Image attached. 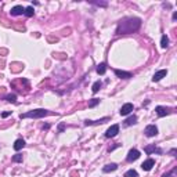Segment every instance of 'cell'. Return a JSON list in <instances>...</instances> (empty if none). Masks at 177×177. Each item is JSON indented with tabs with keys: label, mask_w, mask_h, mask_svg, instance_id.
<instances>
[{
	"label": "cell",
	"mask_w": 177,
	"mask_h": 177,
	"mask_svg": "<svg viewBox=\"0 0 177 177\" xmlns=\"http://www.w3.org/2000/svg\"><path fill=\"white\" fill-rule=\"evenodd\" d=\"M11 115V112H3L1 114V118H7V116H10Z\"/></svg>",
	"instance_id": "obj_25"
},
{
	"label": "cell",
	"mask_w": 177,
	"mask_h": 177,
	"mask_svg": "<svg viewBox=\"0 0 177 177\" xmlns=\"http://www.w3.org/2000/svg\"><path fill=\"white\" fill-rule=\"evenodd\" d=\"M167 75V71L166 69H161V71H158V72L154 75V78H152V82H159L162 78H165Z\"/></svg>",
	"instance_id": "obj_8"
},
{
	"label": "cell",
	"mask_w": 177,
	"mask_h": 177,
	"mask_svg": "<svg viewBox=\"0 0 177 177\" xmlns=\"http://www.w3.org/2000/svg\"><path fill=\"white\" fill-rule=\"evenodd\" d=\"M141 25L140 18H126L123 21H120L118 24V29L116 33L118 35H127V33H133L134 31H137Z\"/></svg>",
	"instance_id": "obj_1"
},
{
	"label": "cell",
	"mask_w": 177,
	"mask_h": 177,
	"mask_svg": "<svg viewBox=\"0 0 177 177\" xmlns=\"http://www.w3.org/2000/svg\"><path fill=\"white\" fill-rule=\"evenodd\" d=\"M145 152H147V154H151V152H158V154H162V150L156 148L155 145H152V147H147V148H145Z\"/></svg>",
	"instance_id": "obj_17"
},
{
	"label": "cell",
	"mask_w": 177,
	"mask_h": 177,
	"mask_svg": "<svg viewBox=\"0 0 177 177\" xmlns=\"http://www.w3.org/2000/svg\"><path fill=\"white\" fill-rule=\"evenodd\" d=\"M64 129H65V126H64V123H61V125L58 126V130H60V131H63Z\"/></svg>",
	"instance_id": "obj_26"
},
{
	"label": "cell",
	"mask_w": 177,
	"mask_h": 177,
	"mask_svg": "<svg viewBox=\"0 0 177 177\" xmlns=\"http://www.w3.org/2000/svg\"><path fill=\"white\" fill-rule=\"evenodd\" d=\"M161 46L165 48V47H167L169 46V37L166 36V35H163L162 36V40H161Z\"/></svg>",
	"instance_id": "obj_18"
},
{
	"label": "cell",
	"mask_w": 177,
	"mask_h": 177,
	"mask_svg": "<svg viewBox=\"0 0 177 177\" xmlns=\"http://www.w3.org/2000/svg\"><path fill=\"white\" fill-rule=\"evenodd\" d=\"M118 133H119V126H118V125H112L108 130L105 131V137H107V138H112V137H115Z\"/></svg>",
	"instance_id": "obj_3"
},
{
	"label": "cell",
	"mask_w": 177,
	"mask_h": 177,
	"mask_svg": "<svg viewBox=\"0 0 177 177\" xmlns=\"http://www.w3.org/2000/svg\"><path fill=\"white\" fill-rule=\"evenodd\" d=\"M48 115V111L47 110H33V111H29L26 114H21V119H25V118H33V119H39V118H43Z\"/></svg>",
	"instance_id": "obj_2"
},
{
	"label": "cell",
	"mask_w": 177,
	"mask_h": 177,
	"mask_svg": "<svg viewBox=\"0 0 177 177\" xmlns=\"http://www.w3.org/2000/svg\"><path fill=\"white\" fill-rule=\"evenodd\" d=\"M115 75L120 79H130L131 78L130 72H125V71H120V69H115Z\"/></svg>",
	"instance_id": "obj_9"
},
{
	"label": "cell",
	"mask_w": 177,
	"mask_h": 177,
	"mask_svg": "<svg viewBox=\"0 0 177 177\" xmlns=\"http://www.w3.org/2000/svg\"><path fill=\"white\" fill-rule=\"evenodd\" d=\"M169 174H170V173H165V174H163L162 177H169Z\"/></svg>",
	"instance_id": "obj_27"
},
{
	"label": "cell",
	"mask_w": 177,
	"mask_h": 177,
	"mask_svg": "<svg viewBox=\"0 0 177 177\" xmlns=\"http://www.w3.org/2000/svg\"><path fill=\"white\" fill-rule=\"evenodd\" d=\"M6 100H7V101H10V103H15V101H17V96H15V94H8V96L6 97Z\"/></svg>",
	"instance_id": "obj_22"
},
{
	"label": "cell",
	"mask_w": 177,
	"mask_h": 177,
	"mask_svg": "<svg viewBox=\"0 0 177 177\" xmlns=\"http://www.w3.org/2000/svg\"><path fill=\"white\" fill-rule=\"evenodd\" d=\"M10 13H11V15H21V14L25 13V8H24L22 6H15V7L11 8Z\"/></svg>",
	"instance_id": "obj_10"
},
{
	"label": "cell",
	"mask_w": 177,
	"mask_h": 177,
	"mask_svg": "<svg viewBox=\"0 0 177 177\" xmlns=\"http://www.w3.org/2000/svg\"><path fill=\"white\" fill-rule=\"evenodd\" d=\"M133 111V104H130V103H127V104H125L122 108H120L119 114L122 115V116H126V115H129Z\"/></svg>",
	"instance_id": "obj_6"
},
{
	"label": "cell",
	"mask_w": 177,
	"mask_h": 177,
	"mask_svg": "<svg viewBox=\"0 0 177 177\" xmlns=\"http://www.w3.org/2000/svg\"><path fill=\"white\" fill-rule=\"evenodd\" d=\"M116 169H118V165H116V163H110V165H105V166L103 167V172L110 173V172H115Z\"/></svg>",
	"instance_id": "obj_12"
},
{
	"label": "cell",
	"mask_w": 177,
	"mask_h": 177,
	"mask_svg": "<svg viewBox=\"0 0 177 177\" xmlns=\"http://www.w3.org/2000/svg\"><path fill=\"white\" fill-rule=\"evenodd\" d=\"M155 166V161L154 159H147L145 162H143V165H141V167H143V170H145V172H148V170H151L152 167Z\"/></svg>",
	"instance_id": "obj_7"
},
{
	"label": "cell",
	"mask_w": 177,
	"mask_h": 177,
	"mask_svg": "<svg viewBox=\"0 0 177 177\" xmlns=\"http://www.w3.org/2000/svg\"><path fill=\"white\" fill-rule=\"evenodd\" d=\"M155 111H156V114H158V116H161V118L170 114V111L167 110V108H165V107H156Z\"/></svg>",
	"instance_id": "obj_11"
},
{
	"label": "cell",
	"mask_w": 177,
	"mask_h": 177,
	"mask_svg": "<svg viewBox=\"0 0 177 177\" xmlns=\"http://www.w3.org/2000/svg\"><path fill=\"white\" fill-rule=\"evenodd\" d=\"M144 133H145L147 137H155V136L158 134V127H156L155 125H148L145 127Z\"/></svg>",
	"instance_id": "obj_4"
},
{
	"label": "cell",
	"mask_w": 177,
	"mask_h": 177,
	"mask_svg": "<svg viewBox=\"0 0 177 177\" xmlns=\"http://www.w3.org/2000/svg\"><path fill=\"white\" fill-rule=\"evenodd\" d=\"M105 71H107V64L101 63L98 67H97V73H98V75H104Z\"/></svg>",
	"instance_id": "obj_15"
},
{
	"label": "cell",
	"mask_w": 177,
	"mask_h": 177,
	"mask_svg": "<svg viewBox=\"0 0 177 177\" xmlns=\"http://www.w3.org/2000/svg\"><path fill=\"white\" fill-rule=\"evenodd\" d=\"M125 177H138V174H137V172L136 170H127V172L125 173Z\"/></svg>",
	"instance_id": "obj_20"
},
{
	"label": "cell",
	"mask_w": 177,
	"mask_h": 177,
	"mask_svg": "<svg viewBox=\"0 0 177 177\" xmlns=\"http://www.w3.org/2000/svg\"><path fill=\"white\" fill-rule=\"evenodd\" d=\"M25 147V140H22V138H18V140L14 143V150L15 151H20V150H22Z\"/></svg>",
	"instance_id": "obj_13"
},
{
	"label": "cell",
	"mask_w": 177,
	"mask_h": 177,
	"mask_svg": "<svg viewBox=\"0 0 177 177\" xmlns=\"http://www.w3.org/2000/svg\"><path fill=\"white\" fill-rule=\"evenodd\" d=\"M108 119H110V118H103V119H100V120H86V122H84V125H86V126L100 125V123H104V122H107Z\"/></svg>",
	"instance_id": "obj_14"
},
{
	"label": "cell",
	"mask_w": 177,
	"mask_h": 177,
	"mask_svg": "<svg viewBox=\"0 0 177 177\" xmlns=\"http://www.w3.org/2000/svg\"><path fill=\"white\" fill-rule=\"evenodd\" d=\"M97 104H100V100L98 98H93L90 103H88V107H90V108H93V107H96Z\"/></svg>",
	"instance_id": "obj_23"
},
{
	"label": "cell",
	"mask_w": 177,
	"mask_h": 177,
	"mask_svg": "<svg viewBox=\"0 0 177 177\" xmlns=\"http://www.w3.org/2000/svg\"><path fill=\"white\" fill-rule=\"evenodd\" d=\"M134 123H137V116H130V118H127V119L125 120V125L126 126H131V125H134Z\"/></svg>",
	"instance_id": "obj_16"
},
{
	"label": "cell",
	"mask_w": 177,
	"mask_h": 177,
	"mask_svg": "<svg viewBox=\"0 0 177 177\" xmlns=\"http://www.w3.org/2000/svg\"><path fill=\"white\" fill-rule=\"evenodd\" d=\"M100 87H101V82H96V83L93 84V87H91V91H93V93H97V91H98L100 90Z\"/></svg>",
	"instance_id": "obj_21"
},
{
	"label": "cell",
	"mask_w": 177,
	"mask_h": 177,
	"mask_svg": "<svg viewBox=\"0 0 177 177\" xmlns=\"http://www.w3.org/2000/svg\"><path fill=\"white\" fill-rule=\"evenodd\" d=\"M26 17H33L35 14V10H33V7H26L25 8V13H24Z\"/></svg>",
	"instance_id": "obj_19"
},
{
	"label": "cell",
	"mask_w": 177,
	"mask_h": 177,
	"mask_svg": "<svg viewBox=\"0 0 177 177\" xmlns=\"http://www.w3.org/2000/svg\"><path fill=\"white\" fill-rule=\"evenodd\" d=\"M140 158V151L138 150H130L127 156H126V161L127 162H133V161H137Z\"/></svg>",
	"instance_id": "obj_5"
},
{
	"label": "cell",
	"mask_w": 177,
	"mask_h": 177,
	"mask_svg": "<svg viewBox=\"0 0 177 177\" xmlns=\"http://www.w3.org/2000/svg\"><path fill=\"white\" fill-rule=\"evenodd\" d=\"M13 162H17V163H20V162H22V155H20V154H17V155L13 156Z\"/></svg>",
	"instance_id": "obj_24"
}]
</instances>
